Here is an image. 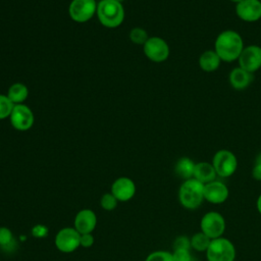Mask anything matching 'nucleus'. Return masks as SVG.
I'll return each instance as SVG.
<instances>
[{"instance_id": "obj_1", "label": "nucleus", "mask_w": 261, "mask_h": 261, "mask_svg": "<svg viewBox=\"0 0 261 261\" xmlns=\"http://www.w3.org/2000/svg\"><path fill=\"white\" fill-rule=\"evenodd\" d=\"M242 36L233 30H225L218 34L214 42V51L221 61L232 62L238 60L244 49Z\"/></svg>"}, {"instance_id": "obj_2", "label": "nucleus", "mask_w": 261, "mask_h": 261, "mask_svg": "<svg viewBox=\"0 0 261 261\" xmlns=\"http://www.w3.org/2000/svg\"><path fill=\"white\" fill-rule=\"evenodd\" d=\"M178 200L187 209L200 207L204 201V185L194 177L184 180L178 190Z\"/></svg>"}, {"instance_id": "obj_3", "label": "nucleus", "mask_w": 261, "mask_h": 261, "mask_svg": "<svg viewBox=\"0 0 261 261\" xmlns=\"http://www.w3.org/2000/svg\"><path fill=\"white\" fill-rule=\"evenodd\" d=\"M97 16L106 28H116L124 18V10L120 2L116 0H101L97 4Z\"/></svg>"}, {"instance_id": "obj_4", "label": "nucleus", "mask_w": 261, "mask_h": 261, "mask_svg": "<svg viewBox=\"0 0 261 261\" xmlns=\"http://www.w3.org/2000/svg\"><path fill=\"white\" fill-rule=\"evenodd\" d=\"M206 258L207 261H234L236 248L228 239H213L206 250Z\"/></svg>"}, {"instance_id": "obj_5", "label": "nucleus", "mask_w": 261, "mask_h": 261, "mask_svg": "<svg viewBox=\"0 0 261 261\" xmlns=\"http://www.w3.org/2000/svg\"><path fill=\"white\" fill-rule=\"evenodd\" d=\"M211 163L216 171V174L220 177L231 176L238 168L237 156L227 149L218 150L214 154Z\"/></svg>"}, {"instance_id": "obj_6", "label": "nucleus", "mask_w": 261, "mask_h": 261, "mask_svg": "<svg viewBox=\"0 0 261 261\" xmlns=\"http://www.w3.org/2000/svg\"><path fill=\"white\" fill-rule=\"evenodd\" d=\"M80 239L81 233L73 226H65L56 232L54 245L59 252L69 254L81 247Z\"/></svg>"}, {"instance_id": "obj_7", "label": "nucleus", "mask_w": 261, "mask_h": 261, "mask_svg": "<svg viewBox=\"0 0 261 261\" xmlns=\"http://www.w3.org/2000/svg\"><path fill=\"white\" fill-rule=\"evenodd\" d=\"M200 228L211 240L220 238L225 230L224 217L219 212L209 211L202 216Z\"/></svg>"}, {"instance_id": "obj_8", "label": "nucleus", "mask_w": 261, "mask_h": 261, "mask_svg": "<svg viewBox=\"0 0 261 261\" xmlns=\"http://www.w3.org/2000/svg\"><path fill=\"white\" fill-rule=\"evenodd\" d=\"M143 48L145 55L153 62L165 61L170 53L168 44L160 37H150Z\"/></svg>"}, {"instance_id": "obj_9", "label": "nucleus", "mask_w": 261, "mask_h": 261, "mask_svg": "<svg viewBox=\"0 0 261 261\" xmlns=\"http://www.w3.org/2000/svg\"><path fill=\"white\" fill-rule=\"evenodd\" d=\"M96 11L97 3L95 0H72L68 8L70 17L76 22L88 21Z\"/></svg>"}, {"instance_id": "obj_10", "label": "nucleus", "mask_w": 261, "mask_h": 261, "mask_svg": "<svg viewBox=\"0 0 261 261\" xmlns=\"http://www.w3.org/2000/svg\"><path fill=\"white\" fill-rule=\"evenodd\" d=\"M238 61L240 67L254 73L261 68V47L258 45L245 46Z\"/></svg>"}, {"instance_id": "obj_11", "label": "nucleus", "mask_w": 261, "mask_h": 261, "mask_svg": "<svg viewBox=\"0 0 261 261\" xmlns=\"http://www.w3.org/2000/svg\"><path fill=\"white\" fill-rule=\"evenodd\" d=\"M136 184L127 176L116 178L110 188V193L118 200V202H127L136 195Z\"/></svg>"}, {"instance_id": "obj_12", "label": "nucleus", "mask_w": 261, "mask_h": 261, "mask_svg": "<svg viewBox=\"0 0 261 261\" xmlns=\"http://www.w3.org/2000/svg\"><path fill=\"white\" fill-rule=\"evenodd\" d=\"M9 117L12 126L17 130H28L34 123V114L32 110L23 104H15Z\"/></svg>"}, {"instance_id": "obj_13", "label": "nucleus", "mask_w": 261, "mask_h": 261, "mask_svg": "<svg viewBox=\"0 0 261 261\" xmlns=\"http://www.w3.org/2000/svg\"><path fill=\"white\" fill-rule=\"evenodd\" d=\"M236 13L243 21L255 22L261 18V1L243 0L236 4Z\"/></svg>"}, {"instance_id": "obj_14", "label": "nucleus", "mask_w": 261, "mask_h": 261, "mask_svg": "<svg viewBox=\"0 0 261 261\" xmlns=\"http://www.w3.org/2000/svg\"><path fill=\"white\" fill-rule=\"evenodd\" d=\"M97 215L90 208L81 209L74 216L73 227L81 233H93L97 225Z\"/></svg>"}, {"instance_id": "obj_15", "label": "nucleus", "mask_w": 261, "mask_h": 261, "mask_svg": "<svg viewBox=\"0 0 261 261\" xmlns=\"http://www.w3.org/2000/svg\"><path fill=\"white\" fill-rule=\"evenodd\" d=\"M227 187L220 180H213L204 185V200L212 204H222L228 198Z\"/></svg>"}, {"instance_id": "obj_16", "label": "nucleus", "mask_w": 261, "mask_h": 261, "mask_svg": "<svg viewBox=\"0 0 261 261\" xmlns=\"http://www.w3.org/2000/svg\"><path fill=\"white\" fill-rule=\"evenodd\" d=\"M253 80L254 74L240 66L233 67L228 74L229 84L234 90H244L248 88Z\"/></svg>"}, {"instance_id": "obj_17", "label": "nucleus", "mask_w": 261, "mask_h": 261, "mask_svg": "<svg viewBox=\"0 0 261 261\" xmlns=\"http://www.w3.org/2000/svg\"><path fill=\"white\" fill-rule=\"evenodd\" d=\"M216 171L210 162L206 161H200L195 164L194 169V178L202 182L203 185H206L208 182H211L216 179Z\"/></svg>"}, {"instance_id": "obj_18", "label": "nucleus", "mask_w": 261, "mask_h": 261, "mask_svg": "<svg viewBox=\"0 0 261 261\" xmlns=\"http://www.w3.org/2000/svg\"><path fill=\"white\" fill-rule=\"evenodd\" d=\"M221 59L213 50L204 51L199 57V66L205 72H213L220 66Z\"/></svg>"}, {"instance_id": "obj_19", "label": "nucleus", "mask_w": 261, "mask_h": 261, "mask_svg": "<svg viewBox=\"0 0 261 261\" xmlns=\"http://www.w3.org/2000/svg\"><path fill=\"white\" fill-rule=\"evenodd\" d=\"M195 162L189 157L179 158L174 166V171L176 175L182 179H190L194 176Z\"/></svg>"}, {"instance_id": "obj_20", "label": "nucleus", "mask_w": 261, "mask_h": 261, "mask_svg": "<svg viewBox=\"0 0 261 261\" xmlns=\"http://www.w3.org/2000/svg\"><path fill=\"white\" fill-rule=\"evenodd\" d=\"M29 96V90L25 85L21 83H15L11 85L8 89L7 97L9 100L15 104H21Z\"/></svg>"}, {"instance_id": "obj_21", "label": "nucleus", "mask_w": 261, "mask_h": 261, "mask_svg": "<svg viewBox=\"0 0 261 261\" xmlns=\"http://www.w3.org/2000/svg\"><path fill=\"white\" fill-rule=\"evenodd\" d=\"M0 247L6 251H13L16 247V242L10 228L0 226Z\"/></svg>"}, {"instance_id": "obj_22", "label": "nucleus", "mask_w": 261, "mask_h": 261, "mask_svg": "<svg viewBox=\"0 0 261 261\" xmlns=\"http://www.w3.org/2000/svg\"><path fill=\"white\" fill-rule=\"evenodd\" d=\"M191 247L198 251V252H206V250L208 249L211 239L208 238L205 233H203L202 231L196 232L192 236L191 238Z\"/></svg>"}, {"instance_id": "obj_23", "label": "nucleus", "mask_w": 261, "mask_h": 261, "mask_svg": "<svg viewBox=\"0 0 261 261\" xmlns=\"http://www.w3.org/2000/svg\"><path fill=\"white\" fill-rule=\"evenodd\" d=\"M118 200L110 193H105L102 195L100 199V206L105 211H112L117 207Z\"/></svg>"}, {"instance_id": "obj_24", "label": "nucleus", "mask_w": 261, "mask_h": 261, "mask_svg": "<svg viewBox=\"0 0 261 261\" xmlns=\"http://www.w3.org/2000/svg\"><path fill=\"white\" fill-rule=\"evenodd\" d=\"M130 41L138 45H144L147 40L150 38L147 32L142 28H134L129 33Z\"/></svg>"}, {"instance_id": "obj_25", "label": "nucleus", "mask_w": 261, "mask_h": 261, "mask_svg": "<svg viewBox=\"0 0 261 261\" xmlns=\"http://www.w3.org/2000/svg\"><path fill=\"white\" fill-rule=\"evenodd\" d=\"M14 104L9 100L7 96L0 95V119H4L10 116Z\"/></svg>"}, {"instance_id": "obj_26", "label": "nucleus", "mask_w": 261, "mask_h": 261, "mask_svg": "<svg viewBox=\"0 0 261 261\" xmlns=\"http://www.w3.org/2000/svg\"><path fill=\"white\" fill-rule=\"evenodd\" d=\"M145 261H174L172 257V253L164 250H158L151 252Z\"/></svg>"}, {"instance_id": "obj_27", "label": "nucleus", "mask_w": 261, "mask_h": 261, "mask_svg": "<svg viewBox=\"0 0 261 261\" xmlns=\"http://www.w3.org/2000/svg\"><path fill=\"white\" fill-rule=\"evenodd\" d=\"M31 234L36 239H43L49 234V228L45 224H35L31 229Z\"/></svg>"}, {"instance_id": "obj_28", "label": "nucleus", "mask_w": 261, "mask_h": 261, "mask_svg": "<svg viewBox=\"0 0 261 261\" xmlns=\"http://www.w3.org/2000/svg\"><path fill=\"white\" fill-rule=\"evenodd\" d=\"M172 257L174 261H192L190 249H174Z\"/></svg>"}, {"instance_id": "obj_29", "label": "nucleus", "mask_w": 261, "mask_h": 261, "mask_svg": "<svg viewBox=\"0 0 261 261\" xmlns=\"http://www.w3.org/2000/svg\"><path fill=\"white\" fill-rule=\"evenodd\" d=\"M95 242V238L93 236V233H84L81 234V239H80V246L83 248H90L94 245Z\"/></svg>"}, {"instance_id": "obj_30", "label": "nucleus", "mask_w": 261, "mask_h": 261, "mask_svg": "<svg viewBox=\"0 0 261 261\" xmlns=\"http://www.w3.org/2000/svg\"><path fill=\"white\" fill-rule=\"evenodd\" d=\"M191 241L187 237H178L174 241V249H190Z\"/></svg>"}, {"instance_id": "obj_31", "label": "nucleus", "mask_w": 261, "mask_h": 261, "mask_svg": "<svg viewBox=\"0 0 261 261\" xmlns=\"http://www.w3.org/2000/svg\"><path fill=\"white\" fill-rule=\"evenodd\" d=\"M252 176L256 179L261 181V158L259 156H257L255 164L253 166L252 169Z\"/></svg>"}, {"instance_id": "obj_32", "label": "nucleus", "mask_w": 261, "mask_h": 261, "mask_svg": "<svg viewBox=\"0 0 261 261\" xmlns=\"http://www.w3.org/2000/svg\"><path fill=\"white\" fill-rule=\"evenodd\" d=\"M256 206H257V210H258V212L261 214V194L259 195V197H258V199H257Z\"/></svg>"}, {"instance_id": "obj_33", "label": "nucleus", "mask_w": 261, "mask_h": 261, "mask_svg": "<svg viewBox=\"0 0 261 261\" xmlns=\"http://www.w3.org/2000/svg\"><path fill=\"white\" fill-rule=\"evenodd\" d=\"M229 1H231V2H233V3H236V4H238V3L242 2L243 0H229Z\"/></svg>"}, {"instance_id": "obj_34", "label": "nucleus", "mask_w": 261, "mask_h": 261, "mask_svg": "<svg viewBox=\"0 0 261 261\" xmlns=\"http://www.w3.org/2000/svg\"><path fill=\"white\" fill-rule=\"evenodd\" d=\"M116 1H118V2H121V1H123V0H116Z\"/></svg>"}, {"instance_id": "obj_35", "label": "nucleus", "mask_w": 261, "mask_h": 261, "mask_svg": "<svg viewBox=\"0 0 261 261\" xmlns=\"http://www.w3.org/2000/svg\"><path fill=\"white\" fill-rule=\"evenodd\" d=\"M259 156H260V158H261V153H260V154H259Z\"/></svg>"}]
</instances>
